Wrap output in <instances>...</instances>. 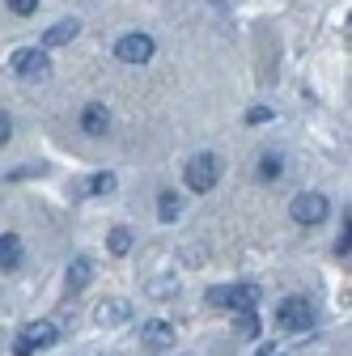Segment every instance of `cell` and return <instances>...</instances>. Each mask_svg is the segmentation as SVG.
<instances>
[{
	"label": "cell",
	"instance_id": "1",
	"mask_svg": "<svg viewBox=\"0 0 352 356\" xmlns=\"http://www.w3.org/2000/svg\"><path fill=\"white\" fill-rule=\"evenodd\" d=\"M255 301H259L255 284H216V289H208V305H216V309H242V314H250Z\"/></svg>",
	"mask_w": 352,
	"mask_h": 356
},
{
	"label": "cell",
	"instance_id": "2",
	"mask_svg": "<svg viewBox=\"0 0 352 356\" xmlns=\"http://www.w3.org/2000/svg\"><path fill=\"white\" fill-rule=\"evenodd\" d=\"M276 327L280 331H310L314 327V305L305 297H285L276 305Z\"/></svg>",
	"mask_w": 352,
	"mask_h": 356
},
{
	"label": "cell",
	"instance_id": "3",
	"mask_svg": "<svg viewBox=\"0 0 352 356\" xmlns=\"http://www.w3.org/2000/svg\"><path fill=\"white\" fill-rule=\"evenodd\" d=\"M216 178H221V157H216V153H195L187 161V187L191 191H200V195L212 191Z\"/></svg>",
	"mask_w": 352,
	"mask_h": 356
},
{
	"label": "cell",
	"instance_id": "4",
	"mask_svg": "<svg viewBox=\"0 0 352 356\" xmlns=\"http://www.w3.org/2000/svg\"><path fill=\"white\" fill-rule=\"evenodd\" d=\"M13 72L22 76V81H47V72H51V60H47V51H38V47H22V51H13Z\"/></svg>",
	"mask_w": 352,
	"mask_h": 356
},
{
	"label": "cell",
	"instance_id": "5",
	"mask_svg": "<svg viewBox=\"0 0 352 356\" xmlns=\"http://www.w3.org/2000/svg\"><path fill=\"white\" fill-rule=\"evenodd\" d=\"M293 220H297V225H323V220H327V195L301 191L293 200Z\"/></svg>",
	"mask_w": 352,
	"mask_h": 356
},
{
	"label": "cell",
	"instance_id": "6",
	"mask_svg": "<svg viewBox=\"0 0 352 356\" xmlns=\"http://www.w3.org/2000/svg\"><path fill=\"white\" fill-rule=\"evenodd\" d=\"M115 56H119L123 64H149V60H153V38H149V34H123V38L115 42Z\"/></svg>",
	"mask_w": 352,
	"mask_h": 356
},
{
	"label": "cell",
	"instance_id": "7",
	"mask_svg": "<svg viewBox=\"0 0 352 356\" xmlns=\"http://www.w3.org/2000/svg\"><path fill=\"white\" fill-rule=\"evenodd\" d=\"M56 343V327L51 323H26L22 339H17V356H30L34 348H51Z\"/></svg>",
	"mask_w": 352,
	"mask_h": 356
},
{
	"label": "cell",
	"instance_id": "8",
	"mask_svg": "<svg viewBox=\"0 0 352 356\" xmlns=\"http://www.w3.org/2000/svg\"><path fill=\"white\" fill-rule=\"evenodd\" d=\"M141 343H145L149 352H166V348L174 343V327H170V323H161V318H153V323H145V327H141Z\"/></svg>",
	"mask_w": 352,
	"mask_h": 356
},
{
	"label": "cell",
	"instance_id": "9",
	"mask_svg": "<svg viewBox=\"0 0 352 356\" xmlns=\"http://www.w3.org/2000/svg\"><path fill=\"white\" fill-rule=\"evenodd\" d=\"M127 314H131V305L119 301V297H111V301H102V305L94 309V323H98V327H115V323H127Z\"/></svg>",
	"mask_w": 352,
	"mask_h": 356
},
{
	"label": "cell",
	"instance_id": "10",
	"mask_svg": "<svg viewBox=\"0 0 352 356\" xmlns=\"http://www.w3.org/2000/svg\"><path fill=\"white\" fill-rule=\"evenodd\" d=\"M81 127L90 131V136H106V127H111V115H106V106L102 102H90L81 111Z\"/></svg>",
	"mask_w": 352,
	"mask_h": 356
},
{
	"label": "cell",
	"instance_id": "11",
	"mask_svg": "<svg viewBox=\"0 0 352 356\" xmlns=\"http://www.w3.org/2000/svg\"><path fill=\"white\" fill-rule=\"evenodd\" d=\"M22 263V238L17 234H0V272H13Z\"/></svg>",
	"mask_w": 352,
	"mask_h": 356
},
{
	"label": "cell",
	"instance_id": "12",
	"mask_svg": "<svg viewBox=\"0 0 352 356\" xmlns=\"http://www.w3.org/2000/svg\"><path fill=\"white\" fill-rule=\"evenodd\" d=\"M77 17H64V22H56L51 30H47V38H42V42H47V47H60V42H68V38H77Z\"/></svg>",
	"mask_w": 352,
	"mask_h": 356
},
{
	"label": "cell",
	"instance_id": "13",
	"mask_svg": "<svg viewBox=\"0 0 352 356\" xmlns=\"http://www.w3.org/2000/svg\"><path fill=\"white\" fill-rule=\"evenodd\" d=\"M179 212H183V204H179V195H174V191H161L157 195V216L161 220H179Z\"/></svg>",
	"mask_w": 352,
	"mask_h": 356
},
{
	"label": "cell",
	"instance_id": "14",
	"mask_svg": "<svg viewBox=\"0 0 352 356\" xmlns=\"http://www.w3.org/2000/svg\"><path fill=\"white\" fill-rule=\"evenodd\" d=\"M127 250H131V229L115 225L111 229V254H127Z\"/></svg>",
	"mask_w": 352,
	"mask_h": 356
},
{
	"label": "cell",
	"instance_id": "15",
	"mask_svg": "<svg viewBox=\"0 0 352 356\" xmlns=\"http://www.w3.org/2000/svg\"><path fill=\"white\" fill-rule=\"evenodd\" d=\"M85 280H90V259H77V263L68 267V289H81Z\"/></svg>",
	"mask_w": 352,
	"mask_h": 356
},
{
	"label": "cell",
	"instance_id": "16",
	"mask_svg": "<svg viewBox=\"0 0 352 356\" xmlns=\"http://www.w3.org/2000/svg\"><path fill=\"white\" fill-rule=\"evenodd\" d=\"M90 191H94V195H111V191H115V174H94V178H90Z\"/></svg>",
	"mask_w": 352,
	"mask_h": 356
},
{
	"label": "cell",
	"instance_id": "17",
	"mask_svg": "<svg viewBox=\"0 0 352 356\" xmlns=\"http://www.w3.org/2000/svg\"><path fill=\"white\" fill-rule=\"evenodd\" d=\"M259 174H263V178H280V157L268 153V157H263V165H259Z\"/></svg>",
	"mask_w": 352,
	"mask_h": 356
},
{
	"label": "cell",
	"instance_id": "18",
	"mask_svg": "<svg viewBox=\"0 0 352 356\" xmlns=\"http://www.w3.org/2000/svg\"><path fill=\"white\" fill-rule=\"evenodd\" d=\"M9 9H13L17 17H30V13L38 9V0H9Z\"/></svg>",
	"mask_w": 352,
	"mask_h": 356
},
{
	"label": "cell",
	"instance_id": "19",
	"mask_svg": "<svg viewBox=\"0 0 352 356\" xmlns=\"http://www.w3.org/2000/svg\"><path fill=\"white\" fill-rule=\"evenodd\" d=\"M255 331H259V327H255V309H250V314H242V318H238V335H246V339H250Z\"/></svg>",
	"mask_w": 352,
	"mask_h": 356
},
{
	"label": "cell",
	"instance_id": "20",
	"mask_svg": "<svg viewBox=\"0 0 352 356\" xmlns=\"http://www.w3.org/2000/svg\"><path fill=\"white\" fill-rule=\"evenodd\" d=\"M9 136H13V119H9L5 111H0V145H5Z\"/></svg>",
	"mask_w": 352,
	"mask_h": 356
},
{
	"label": "cell",
	"instance_id": "21",
	"mask_svg": "<svg viewBox=\"0 0 352 356\" xmlns=\"http://www.w3.org/2000/svg\"><path fill=\"white\" fill-rule=\"evenodd\" d=\"M246 119H250V123H263V119H272V111H263V106H255V111H250Z\"/></svg>",
	"mask_w": 352,
	"mask_h": 356
}]
</instances>
